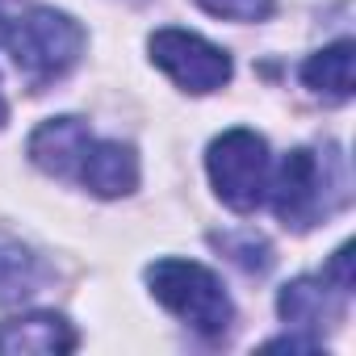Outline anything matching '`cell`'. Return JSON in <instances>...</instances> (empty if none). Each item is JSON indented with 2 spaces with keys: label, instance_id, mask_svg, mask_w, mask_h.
Returning <instances> with one entry per match:
<instances>
[{
  "label": "cell",
  "instance_id": "4",
  "mask_svg": "<svg viewBox=\"0 0 356 356\" xmlns=\"http://www.w3.org/2000/svg\"><path fill=\"white\" fill-rule=\"evenodd\" d=\"M206 172H210V185L222 197V206H231L235 214H252L264 202L268 172H273L268 143L256 130L235 126V130H227L210 143Z\"/></svg>",
  "mask_w": 356,
  "mask_h": 356
},
{
  "label": "cell",
  "instance_id": "3",
  "mask_svg": "<svg viewBox=\"0 0 356 356\" xmlns=\"http://www.w3.org/2000/svg\"><path fill=\"white\" fill-rule=\"evenodd\" d=\"M331 159L323 155H314V151H289L281 163H277V172H268V189H264V197H268V206H273V214L285 222V227H293V231H306V227H314L323 214H331L335 210V202L343 197V189L335 185L331 189Z\"/></svg>",
  "mask_w": 356,
  "mask_h": 356
},
{
  "label": "cell",
  "instance_id": "1",
  "mask_svg": "<svg viewBox=\"0 0 356 356\" xmlns=\"http://www.w3.org/2000/svg\"><path fill=\"white\" fill-rule=\"evenodd\" d=\"M5 38H9L13 67L30 84V92H42L47 84L63 80L80 63L84 42H88L84 26L72 13H63V9H34V13H26L22 22H13V30Z\"/></svg>",
  "mask_w": 356,
  "mask_h": 356
},
{
  "label": "cell",
  "instance_id": "2",
  "mask_svg": "<svg viewBox=\"0 0 356 356\" xmlns=\"http://www.w3.org/2000/svg\"><path fill=\"white\" fill-rule=\"evenodd\" d=\"M147 285L163 310H172L181 323H189L202 335H222L235 318V306H231L222 281L197 260H176V256L155 260L147 268Z\"/></svg>",
  "mask_w": 356,
  "mask_h": 356
},
{
  "label": "cell",
  "instance_id": "6",
  "mask_svg": "<svg viewBox=\"0 0 356 356\" xmlns=\"http://www.w3.org/2000/svg\"><path fill=\"white\" fill-rule=\"evenodd\" d=\"M92 147V130L80 118H51L30 134V163L51 176H76L84 151Z\"/></svg>",
  "mask_w": 356,
  "mask_h": 356
},
{
  "label": "cell",
  "instance_id": "8",
  "mask_svg": "<svg viewBox=\"0 0 356 356\" xmlns=\"http://www.w3.org/2000/svg\"><path fill=\"white\" fill-rule=\"evenodd\" d=\"M76 343L80 335L72 331V323L51 310H34V314L0 323V352L9 356H55V352H72Z\"/></svg>",
  "mask_w": 356,
  "mask_h": 356
},
{
  "label": "cell",
  "instance_id": "14",
  "mask_svg": "<svg viewBox=\"0 0 356 356\" xmlns=\"http://www.w3.org/2000/svg\"><path fill=\"white\" fill-rule=\"evenodd\" d=\"M0 38H5V17H0Z\"/></svg>",
  "mask_w": 356,
  "mask_h": 356
},
{
  "label": "cell",
  "instance_id": "5",
  "mask_svg": "<svg viewBox=\"0 0 356 356\" xmlns=\"http://www.w3.org/2000/svg\"><path fill=\"white\" fill-rule=\"evenodd\" d=\"M151 63L185 92H214L231 80V55L189 30H155Z\"/></svg>",
  "mask_w": 356,
  "mask_h": 356
},
{
  "label": "cell",
  "instance_id": "13",
  "mask_svg": "<svg viewBox=\"0 0 356 356\" xmlns=\"http://www.w3.org/2000/svg\"><path fill=\"white\" fill-rule=\"evenodd\" d=\"M323 281H335V293H352V243H343L335 252V260H331Z\"/></svg>",
  "mask_w": 356,
  "mask_h": 356
},
{
  "label": "cell",
  "instance_id": "9",
  "mask_svg": "<svg viewBox=\"0 0 356 356\" xmlns=\"http://www.w3.org/2000/svg\"><path fill=\"white\" fill-rule=\"evenodd\" d=\"M277 310L289 327H302L310 331V339H323V327L339 318V302L331 298V285L318 281V277H298L281 289L277 298Z\"/></svg>",
  "mask_w": 356,
  "mask_h": 356
},
{
  "label": "cell",
  "instance_id": "11",
  "mask_svg": "<svg viewBox=\"0 0 356 356\" xmlns=\"http://www.w3.org/2000/svg\"><path fill=\"white\" fill-rule=\"evenodd\" d=\"M47 268L38 264L34 252H26L22 243H5L0 239V306H13L26 302L42 289Z\"/></svg>",
  "mask_w": 356,
  "mask_h": 356
},
{
  "label": "cell",
  "instance_id": "12",
  "mask_svg": "<svg viewBox=\"0 0 356 356\" xmlns=\"http://www.w3.org/2000/svg\"><path fill=\"white\" fill-rule=\"evenodd\" d=\"M197 5L227 22H264L273 13V0H197Z\"/></svg>",
  "mask_w": 356,
  "mask_h": 356
},
{
  "label": "cell",
  "instance_id": "10",
  "mask_svg": "<svg viewBox=\"0 0 356 356\" xmlns=\"http://www.w3.org/2000/svg\"><path fill=\"white\" fill-rule=\"evenodd\" d=\"M302 84L323 101H348L352 97V42L343 38V42L314 51L302 63Z\"/></svg>",
  "mask_w": 356,
  "mask_h": 356
},
{
  "label": "cell",
  "instance_id": "7",
  "mask_svg": "<svg viewBox=\"0 0 356 356\" xmlns=\"http://www.w3.org/2000/svg\"><path fill=\"white\" fill-rule=\"evenodd\" d=\"M80 185L92 189L97 197H126L138 189V155L126 143L113 138H92V147L80 159Z\"/></svg>",
  "mask_w": 356,
  "mask_h": 356
}]
</instances>
